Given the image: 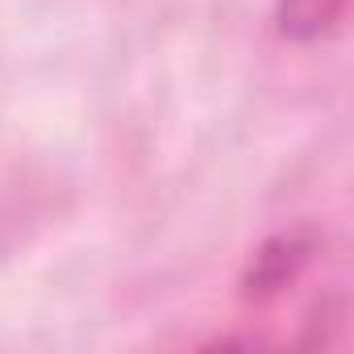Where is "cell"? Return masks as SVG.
I'll return each instance as SVG.
<instances>
[{
	"instance_id": "obj_1",
	"label": "cell",
	"mask_w": 354,
	"mask_h": 354,
	"mask_svg": "<svg viewBox=\"0 0 354 354\" xmlns=\"http://www.w3.org/2000/svg\"><path fill=\"white\" fill-rule=\"evenodd\" d=\"M346 13V0H279V30L296 42L321 38Z\"/></svg>"
}]
</instances>
